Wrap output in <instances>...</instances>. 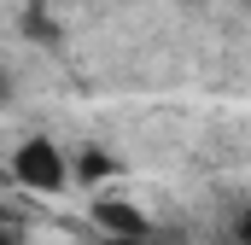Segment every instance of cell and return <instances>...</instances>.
Instances as JSON below:
<instances>
[{
    "label": "cell",
    "instance_id": "cell-1",
    "mask_svg": "<svg viewBox=\"0 0 251 245\" xmlns=\"http://www.w3.org/2000/svg\"><path fill=\"white\" fill-rule=\"evenodd\" d=\"M12 181L29 187V193H64L70 187V158H64L53 140H24L18 152H12Z\"/></svg>",
    "mask_w": 251,
    "mask_h": 245
},
{
    "label": "cell",
    "instance_id": "cell-2",
    "mask_svg": "<svg viewBox=\"0 0 251 245\" xmlns=\"http://www.w3.org/2000/svg\"><path fill=\"white\" fill-rule=\"evenodd\" d=\"M94 222L105 234H117V240H146V216L134 204H123V198H94Z\"/></svg>",
    "mask_w": 251,
    "mask_h": 245
},
{
    "label": "cell",
    "instance_id": "cell-3",
    "mask_svg": "<svg viewBox=\"0 0 251 245\" xmlns=\"http://www.w3.org/2000/svg\"><path fill=\"white\" fill-rule=\"evenodd\" d=\"M70 175H82V181H105V175H117V164H111L105 152H94V146H88V152L76 158V170H70Z\"/></svg>",
    "mask_w": 251,
    "mask_h": 245
},
{
    "label": "cell",
    "instance_id": "cell-4",
    "mask_svg": "<svg viewBox=\"0 0 251 245\" xmlns=\"http://www.w3.org/2000/svg\"><path fill=\"white\" fill-rule=\"evenodd\" d=\"M240 245H251V216H246V228H240Z\"/></svg>",
    "mask_w": 251,
    "mask_h": 245
},
{
    "label": "cell",
    "instance_id": "cell-5",
    "mask_svg": "<svg viewBox=\"0 0 251 245\" xmlns=\"http://www.w3.org/2000/svg\"><path fill=\"white\" fill-rule=\"evenodd\" d=\"M0 245H12V240H6V210H0Z\"/></svg>",
    "mask_w": 251,
    "mask_h": 245
},
{
    "label": "cell",
    "instance_id": "cell-6",
    "mask_svg": "<svg viewBox=\"0 0 251 245\" xmlns=\"http://www.w3.org/2000/svg\"><path fill=\"white\" fill-rule=\"evenodd\" d=\"M111 245H140V240H111Z\"/></svg>",
    "mask_w": 251,
    "mask_h": 245
},
{
    "label": "cell",
    "instance_id": "cell-7",
    "mask_svg": "<svg viewBox=\"0 0 251 245\" xmlns=\"http://www.w3.org/2000/svg\"><path fill=\"white\" fill-rule=\"evenodd\" d=\"M0 99H6V82H0Z\"/></svg>",
    "mask_w": 251,
    "mask_h": 245
}]
</instances>
